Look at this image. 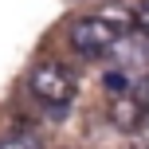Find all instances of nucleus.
I'll list each match as a JSON object with an SVG mask.
<instances>
[{"label": "nucleus", "mask_w": 149, "mask_h": 149, "mask_svg": "<svg viewBox=\"0 0 149 149\" xmlns=\"http://www.w3.org/2000/svg\"><path fill=\"white\" fill-rule=\"evenodd\" d=\"M0 149H43V141L31 130H16V134H0Z\"/></svg>", "instance_id": "423d86ee"}, {"label": "nucleus", "mask_w": 149, "mask_h": 149, "mask_svg": "<svg viewBox=\"0 0 149 149\" xmlns=\"http://www.w3.org/2000/svg\"><path fill=\"white\" fill-rule=\"evenodd\" d=\"M134 98L141 102V110H149V74H145V79H141V82L134 86Z\"/></svg>", "instance_id": "1a4fd4ad"}, {"label": "nucleus", "mask_w": 149, "mask_h": 149, "mask_svg": "<svg viewBox=\"0 0 149 149\" xmlns=\"http://www.w3.org/2000/svg\"><path fill=\"white\" fill-rule=\"evenodd\" d=\"M141 118H145V110H141V102H137V98H130V94L114 98V106H110V122H114V126L137 130V126H141Z\"/></svg>", "instance_id": "20e7f679"}, {"label": "nucleus", "mask_w": 149, "mask_h": 149, "mask_svg": "<svg viewBox=\"0 0 149 149\" xmlns=\"http://www.w3.org/2000/svg\"><path fill=\"white\" fill-rule=\"evenodd\" d=\"M102 86L110 90V94H118V98H122V94H126V90H130V74L122 71V67H118V71H106V79H102Z\"/></svg>", "instance_id": "0eeeda50"}, {"label": "nucleus", "mask_w": 149, "mask_h": 149, "mask_svg": "<svg viewBox=\"0 0 149 149\" xmlns=\"http://www.w3.org/2000/svg\"><path fill=\"white\" fill-rule=\"evenodd\" d=\"M74 74L67 63H59V59H39L36 67L28 71V90L39 98V102H47V106H63V102H71L74 98Z\"/></svg>", "instance_id": "f257e3e1"}, {"label": "nucleus", "mask_w": 149, "mask_h": 149, "mask_svg": "<svg viewBox=\"0 0 149 149\" xmlns=\"http://www.w3.org/2000/svg\"><path fill=\"white\" fill-rule=\"evenodd\" d=\"M94 16H102V20L110 24V28H118L122 36H126L130 28H134V8H126V4H102Z\"/></svg>", "instance_id": "39448f33"}, {"label": "nucleus", "mask_w": 149, "mask_h": 149, "mask_svg": "<svg viewBox=\"0 0 149 149\" xmlns=\"http://www.w3.org/2000/svg\"><path fill=\"white\" fill-rule=\"evenodd\" d=\"M134 28H137V31H141V36L149 39V0L134 8Z\"/></svg>", "instance_id": "6e6552de"}, {"label": "nucleus", "mask_w": 149, "mask_h": 149, "mask_svg": "<svg viewBox=\"0 0 149 149\" xmlns=\"http://www.w3.org/2000/svg\"><path fill=\"white\" fill-rule=\"evenodd\" d=\"M110 55L122 59V71L126 74H130V67H149V39L141 36V31H137V36H122Z\"/></svg>", "instance_id": "7ed1b4c3"}, {"label": "nucleus", "mask_w": 149, "mask_h": 149, "mask_svg": "<svg viewBox=\"0 0 149 149\" xmlns=\"http://www.w3.org/2000/svg\"><path fill=\"white\" fill-rule=\"evenodd\" d=\"M118 39H122V31L110 28V24H106L102 16H94V12L71 20V28H67V43L82 55V59H102V55H110Z\"/></svg>", "instance_id": "f03ea898"}]
</instances>
